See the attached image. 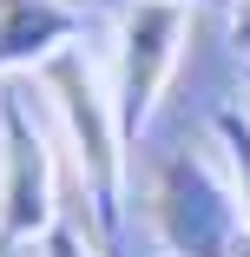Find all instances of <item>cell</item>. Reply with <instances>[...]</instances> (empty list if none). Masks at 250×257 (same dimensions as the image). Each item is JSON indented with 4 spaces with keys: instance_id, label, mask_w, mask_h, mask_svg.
<instances>
[{
    "instance_id": "cell-1",
    "label": "cell",
    "mask_w": 250,
    "mask_h": 257,
    "mask_svg": "<svg viewBox=\"0 0 250 257\" xmlns=\"http://www.w3.org/2000/svg\"><path fill=\"white\" fill-rule=\"evenodd\" d=\"M40 86L53 99V112L66 125V145H73V172L86 185V204H92V224L99 231H119V204H125V125H119V106L112 92L99 86V73L86 66L79 46H66L60 60L40 66Z\"/></svg>"
},
{
    "instance_id": "cell-3",
    "label": "cell",
    "mask_w": 250,
    "mask_h": 257,
    "mask_svg": "<svg viewBox=\"0 0 250 257\" xmlns=\"http://www.w3.org/2000/svg\"><path fill=\"white\" fill-rule=\"evenodd\" d=\"M184 53V7L178 0H125L119 7V46H112V106L125 125V145L145 139L165 79Z\"/></svg>"
},
{
    "instance_id": "cell-5",
    "label": "cell",
    "mask_w": 250,
    "mask_h": 257,
    "mask_svg": "<svg viewBox=\"0 0 250 257\" xmlns=\"http://www.w3.org/2000/svg\"><path fill=\"white\" fill-rule=\"evenodd\" d=\"M86 33L73 0H0V73H40Z\"/></svg>"
},
{
    "instance_id": "cell-8",
    "label": "cell",
    "mask_w": 250,
    "mask_h": 257,
    "mask_svg": "<svg viewBox=\"0 0 250 257\" xmlns=\"http://www.w3.org/2000/svg\"><path fill=\"white\" fill-rule=\"evenodd\" d=\"M230 40H237V53L250 60V0H230Z\"/></svg>"
},
{
    "instance_id": "cell-4",
    "label": "cell",
    "mask_w": 250,
    "mask_h": 257,
    "mask_svg": "<svg viewBox=\"0 0 250 257\" xmlns=\"http://www.w3.org/2000/svg\"><path fill=\"white\" fill-rule=\"evenodd\" d=\"M53 231V152L20 99H0V244Z\"/></svg>"
},
{
    "instance_id": "cell-7",
    "label": "cell",
    "mask_w": 250,
    "mask_h": 257,
    "mask_svg": "<svg viewBox=\"0 0 250 257\" xmlns=\"http://www.w3.org/2000/svg\"><path fill=\"white\" fill-rule=\"evenodd\" d=\"M40 244H46V257H99V250H92V244H86L73 224H53V231H46Z\"/></svg>"
},
{
    "instance_id": "cell-9",
    "label": "cell",
    "mask_w": 250,
    "mask_h": 257,
    "mask_svg": "<svg viewBox=\"0 0 250 257\" xmlns=\"http://www.w3.org/2000/svg\"><path fill=\"white\" fill-rule=\"evenodd\" d=\"M178 7H197V0H178Z\"/></svg>"
},
{
    "instance_id": "cell-6",
    "label": "cell",
    "mask_w": 250,
    "mask_h": 257,
    "mask_svg": "<svg viewBox=\"0 0 250 257\" xmlns=\"http://www.w3.org/2000/svg\"><path fill=\"white\" fill-rule=\"evenodd\" d=\"M211 125H217V145H224V159H230V191H237L243 224H250V119H243L237 106H224Z\"/></svg>"
},
{
    "instance_id": "cell-2",
    "label": "cell",
    "mask_w": 250,
    "mask_h": 257,
    "mask_svg": "<svg viewBox=\"0 0 250 257\" xmlns=\"http://www.w3.org/2000/svg\"><path fill=\"white\" fill-rule=\"evenodd\" d=\"M145 218L171 257H250V224L237 191L197 152H165L145 178Z\"/></svg>"
}]
</instances>
